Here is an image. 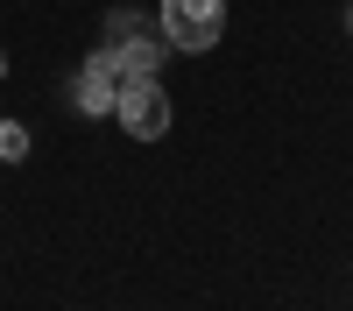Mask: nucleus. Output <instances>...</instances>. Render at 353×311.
<instances>
[{
  "mask_svg": "<svg viewBox=\"0 0 353 311\" xmlns=\"http://www.w3.org/2000/svg\"><path fill=\"white\" fill-rule=\"evenodd\" d=\"M134 28H149V14H141V8H113V14H106V43L134 36Z\"/></svg>",
  "mask_w": 353,
  "mask_h": 311,
  "instance_id": "obj_5",
  "label": "nucleus"
},
{
  "mask_svg": "<svg viewBox=\"0 0 353 311\" xmlns=\"http://www.w3.org/2000/svg\"><path fill=\"white\" fill-rule=\"evenodd\" d=\"M106 50H113V71H121V85H128V78H156V71H163V50H170V43L156 36V28H134V36L106 43Z\"/></svg>",
  "mask_w": 353,
  "mask_h": 311,
  "instance_id": "obj_4",
  "label": "nucleus"
},
{
  "mask_svg": "<svg viewBox=\"0 0 353 311\" xmlns=\"http://www.w3.org/2000/svg\"><path fill=\"white\" fill-rule=\"evenodd\" d=\"M28 156V128L21 121H0V163H21Z\"/></svg>",
  "mask_w": 353,
  "mask_h": 311,
  "instance_id": "obj_6",
  "label": "nucleus"
},
{
  "mask_svg": "<svg viewBox=\"0 0 353 311\" xmlns=\"http://www.w3.org/2000/svg\"><path fill=\"white\" fill-rule=\"evenodd\" d=\"M346 21H353V14H346Z\"/></svg>",
  "mask_w": 353,
  "mask_h": 311,
  "instance_id": "obj_7",
  "label": "nucleus"
},
{
  "mask_svg": "<svg viewBox=\"0 0 353 311\" xmlns=\"http://www.w3.org/2000/svg\"><path fill=\"white\" fill-rule=\"evenodd\" d=\"M113 121H121L134 141H156V134H170V92L156 78H128L121 99H113Z\"/></svg>",
  "mask_w": 353,
  "mask_h": 311,
  "instance_id": "obj_2",
  "label": "nucleus"
},
{
  "mask_svg": "<svg viewBox=\"0 0 353 311\" xmlns=\"http://www.w3.org/2000/svg\"><path fill=\"white\" fill-rule=\"evenodd\" d=\"M156 36L170 50L205 57V50L226 36V0H163V8H156Z\"/></svg>",
  "mask_w": 353,
  "mask_h": 311,
  "instance_id": "obj_1",
  "label": "nucleus"
},
{
  "mask_svg": "<svg viewBox=\"0 0 353 311\" xmlns=\"http://www.w3.org/2000/svg\"><path fill=\"white\" fill-rule=\"evenodd\" d=\"M113 99H121V71H113V50H92L78 64V78H71V106L78 113H113Z\"/></svg>",
  "mask_w": 353,
  "mask_h": 311,
  "instance_id": "obj_3",
  "label": "nucleus"
}]
</instances>
